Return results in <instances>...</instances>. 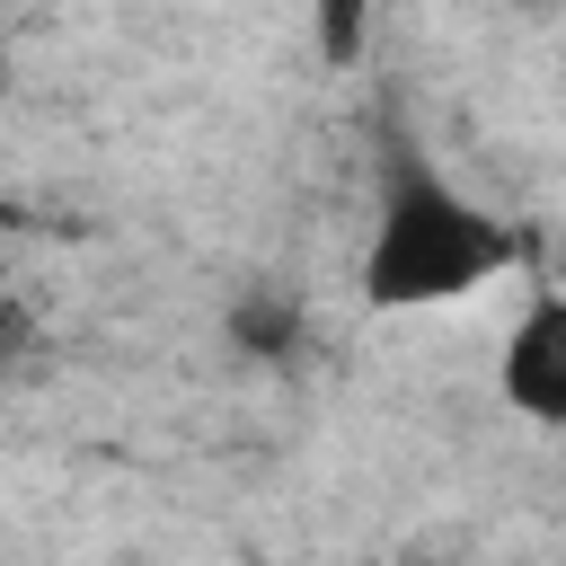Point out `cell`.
<instances>
[{
  "instance_id": "2",
  "label": "cell",
  "mask_w": 566,
  "mask_h": 566,
  "mask_svg": "<svg viewBox=\"0 0 566 566\" xmlns=\"http://www.w3.org/2000/svg\"><path fill=\"white\" fill-rule=\"evenodd\" d=\"M495 389H504L513 416L566 433V292L557 283H539L522 301V318H513V336L495 354Z\"/></svg>"
},
{
  "instance_id": "5",
  "label": "cell",
  "mask_w": 566,
  "mask_h": 566,
  "mask_svg": "<svg viewBox=\"0 0 566 566\" xmlns=\"http://www.w3.org/2000/svg\"><path fill=\"white\" fill-rule=\"evenodd\" d=\"M557 292H566V248H557Z\"/></svg>"
},
{
  "instance_id": "3",
  "label": "cell",
  "mask_w": 566,
  "mask_h": 566,
  "mask_svg": "<svg viewBox=\"0 0 566 566\" xmlns=\"http://www.w3.org/2000/svg\"><path fill=\"white\" fill-rule=\"evenodd\" d=\"M221 327H230V345H239L248 363H292V354L310 345V310H301L283 283H248Z\"/></svg>"
},
{
  "instance_id": "4",
  "label": "cell",
  "mask_w": 566,
  "mask_h": 566,
  "mask_svg": "<svg viewBox=\"0 0 566 566\" xmlns=\"http://www.w3.org/2000/svg\"><path fill=\"white\" fill-rule=\"evenodd\" d=\"M310 35H318L327 71H354L371 44V0H310Z\"/></svg>"
},
{
  "instance_id": "1",
  "label": "cell",
  "mask_w": 566,
  "mask_h": 566,
  "mask_svg": "<svg viewBox=\"0 0 566 566\" xmlns=\"http://www.w3.org/2000/svg\"><path fill=\"white\" fill-rule=\"evenodd\" d=\"M513 265H522L513 221L469 203L424 150H389L371 239H363V265H354L371 310H442V301H469L478 283H495Z\"/></svg>"
}]
</instances>
